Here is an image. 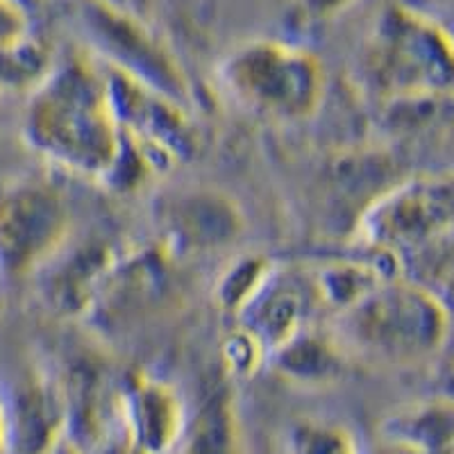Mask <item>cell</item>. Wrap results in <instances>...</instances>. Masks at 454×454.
<instances>
[{
  "label": "cell",
  "instance_id": "7c38bea8",
  "mask_svg": "<svg viewBox=\"0 0 454 454\" xmlns=\"http://www.w3.org/2000/svg\"><path fill=\"white\" fill-rule=\"evenodd\" d=\"M273 263L275 262H269L263 257H246L234 263L218 284V302L227 311L239 316V311L248 305V300L259 291L266 275L273 269Z\"/></svg>",
  "mask_w": 454,
  "mask_h": 454
},
{
  "label": "cell",
  "instance_id": "4fadbf2b",
  "mask_svg": "<svg viewBox=\"0 0 454 454\" xmlns=\"http://www.w3.org/2000/svg\"><path fill=\"white\" fill-rule=\"evenodd\" d=\"M30 39V19L21 0H0V52Z\"/></svg>",
  "mask_w": 454,
  "mask_h": 454
},
{
  "label": "cell",
  "instance_id": "277c9868",
  "mask_svg": "<svg viewBox=\"0 0 454 454\" xmlns=\"http://www.w3.org/2000/svg\"><path fill=\"white\" fill-rule=\"evenodd\" d=\"M225 96L246 112L275 123L311 119L325 98V71L302 46L278 39H250L218 67Z\"/></svg>",
  "mask_w": 454,
  "mask_h": 454
},
{
  "label": "cell",
  "instance_id": "7a4b0ae2",
  "mask_svg": "<svg viewBox=\"0 0 454 454\" xmlns=\"http://www.w3.org/2000/svg\"><path fill=\"white\" fill-rule=\"evenodd\" d=\"M450 325L448 300L423 279L397 273L336 314L330 332L352 364L409 368L443 350Z\"/></svg>",
  "mask_w": 454,
  "mask_h": 454
},
{
  "label": "cell",
  "instance_id": "6da1fadb",
  "mask_svg": "<svg viewBox=\"0 0 454 454\" xmlns=\"http://www.w3.org/2000/svg\"><path fill=\"white\" fill-rule=\"evenodd\" d=\"M26 144L46 164L80 180L116 184L129 150L109 96L107 71L89 51L55 59L30 91Z\"/></svg>",
  "mask_w": 454,
  "mask_h": 454
},
{
  "label": "cell",
  "instance_id": "9a60e30c",
  "mask_svg": "<svg viewBox=\"0 0 454 454\" xmlns=\"http://www.w3.org/2000/svg\"><path fill=\"white\" fill-rule=\"evenodd\" d=\"M21 3H23V5H26V0H21Z\"/></svg>",
  "mask_w": 454,
  "mask_h": 454
},
{
  "label": "cell",
  "instance_id": "3957f363",
  "mask_svg": "<svg viewBox=\"0 0 454 454\" xmlns=\"http://www.w3.org/2000/svg\"><path fill=\"white\" fill-rule=\"evenodd\" d=\"M356 82L393 107L454 103V30L409 5L387 7L366 36Z\"/></svg>",
  "mask_w": 454,
  "mask_h": 454
},
{
  "label": "cell",
  "instance_id": "ba28073f",
  "mask_svg": "<svg viewBox=\"0 0 454 454\" xmlns=\"http://www.w3.org/2000/svg\"><path fill=\"white\" fill-rule=\"evenodd\" d=\"M123 139L150 170L168 168L198 153L200 135L192 109L105 67Z\"/></svg>",
  "mask_w": 454,
  "mask_h": 454
},
{
  "label": "cell",
  "instance_id": "9c48e42d",
  "mask_svg": "<svg viewBox=\"0 0 454 454\" xmlns=\"http://www.w3.org/2000/svg\"><path fill=\"white\" fill-rule=\"evenodd\" d=\"M243 212L216 189H184L161 198L157 227L168 257L209 254L232 248L243 234Z\"/></svg>",
  "mask_w": 454,
  "mask_h": 454
},
{
  "label": "cell",
  "instance_id": "8fae6325",
  "mask_svg": "<svg viewBox=\"0 0 454 454\" xmlns=\"http://www.w3.org/2000/svg\"><path fill=\"white\" fill-rule=\"evenodd\" d=\"M180 454H239V420L232 393L216 388L193 413Z\"/></svg>",
  "mask_w": 454,
  "mask_h": 454
},
{
  "label": "cell",
  "instance_id": "30bf717a",
  "mask_svg": "<svg viewBox=\"0 0 454 454\" xmlns=\"http://www.w3.org/2000/svg\"><path fill=\"white\" fill-rule=\"evenodd\" d=\"M275 371L291 382L330 384L346 375L352 362L330 330L307 327L269 356Z\"/></svg>",
  "mask_w": 454,
  "mask_h": 454
},
{
  "label": "cell",
  "instance_id": "5b68a950",
  "mask_svg": "<svg viewBox=\"0 0 454 454\" xmlns=\"http://www.w3.org/2000/svg\"><path fill=\"white\" fill-rule=\"evenodd\" d=\"M366 250L397 263L454 241V168L400 177L366 202L355 225Z\"/></svg>",
  "mask_w": 454,
  "mask_h": 454
},
{
  "label": "cell",
  "instance_id": "52a82bcc",
  "mask_svg": "<svg viewBox=\"0 0 454 454\" xmlns=\"http://www.w3.org/2000/svg\"><path fill=\"white\" fill-rule=\"evenodd\" d=\"M89 52L103 67L192 109V82L176 52L114 0H73Z\"/></svg>",
  "mask_w": 454,
  "mask_h": 454
},
{
  "label": "cell",
  "instance_id": "5bb4252c",
  "mask_svg": "<svg viewBox=\"0 0 454 454\" xmlns=\"http://www.w3.org/2000/svg\"><path fill=\"white\" fill-rule=\"evenodd\" d=\"M350 0H302L305 10L309 12L311 16L320 19V16H332L336 12H340L348 5Z\"/></svg>",
  "mask_w": 454,
  "mask_h": 454
},
{
  "label": "cell",
  "instance_id": "8992f818",
  "mask_svg": "<svg viewBox=\"0 0 454 454\" xmlns=\"http://www.w3.org/2000/svg\"><path fill=\"white\" fill-rule=\"evenodd\" d=\"M73 209L67 192L43 173L0 180V273L46 270L67 250Z\"/></svg>",
  "mask_w": 454,
  "mask_h": 454
}]
</instances>
